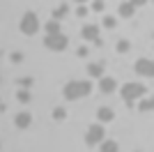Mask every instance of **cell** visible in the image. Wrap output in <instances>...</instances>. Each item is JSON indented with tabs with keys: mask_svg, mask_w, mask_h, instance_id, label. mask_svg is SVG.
I'll list each match as a JSON object with an SVG mask.
<instances>
[{
	"mask_svg": "<svg viewBox=\"0 0 154 152\" xmlns=\"http://www.w3.org/2000/svg\"><path fill=\"white\" fill-rule=\"evenodd\" d=\"M90 92H92V83L90 81H71V83H67L64 90H62L64 99H81V97L90 95Z\"/></svg>",
	"mask_w": 154,
	"mask_h": 152,
	"instance_id": "1",
	"label": "cell"
},
{
	"mask_svg": "<svg viewBox=\"0 0 154 152\" xmlns=\"http://www.w3.org/2000/svg\"><path fill=\"white\" fill-rule=\"evenodd\" d=\"M145 95H147V90H145V85H140V83H124L122 85V97L129 104H131L136 97H145Z\"/></svg>",
	"mask_w": 154,
	"mask_h": 152,
	"instance_id": "2",
	"label": "cell"
},
{
	"mask_svg": "<svg viewBox=\"0 0 154 152\" xmlns=\"http://www.w3.org/2000/svg\"><path fill=\"white\" fill-rule=\"evenodd\" d=\"M39 30V19L35 12H26L23 19H21V32L23 35H35Z\"/></svg>",
	"mask_w": 154,
	"mask_h": 152,
	"instance_id": "3",
	"label": "cell"
},
{
	"mask_svg": "<svg viewBox=\"0 0 154 152\" xmlns=\"http://www.w3.org/2000/svg\"><path fill=\"white\" fill-rule=\"evenodd\" d=\"M67 44H69V39L64 37L62 32H58V35H46V39H44V46L51 49V51H64Z\"/></svg>",
	"mask_w": 154,
	"mask_h": 152,
	"instance_id": "4",
	"label": "cell"
},
{
	"mask_svg": "<svg viewBox=\"0 0 154 152\" xmlns=\"http://www.w3.org/2000/svg\"><path fill=\"white\" fill-rule=\"evenodd\" d=\"M103 141V127L101 125H90V129L85 131V143L88 145H97Z\"/></svg>",
	"mask_w": 154,
	"mask_h": 152,
	"instance_id": "5",
	"label": "cell"
},
{
	"mask_svg": "<svg viewBox=\"0 0 154 152\" xmlns=\"http://www.w3.org/2000/svg\"><path fill=\"white\" fill-rule=\"evenodd\" d=\"M136 74L145 76V78L154 76V62H152V58H140V60L136 62Z\"/></svg>",
	"mask_w": 154,
	"mask_h": 152,
	"instance_id": "6",
	"label": "cell"
},
{
	"mask_svg": "<svg viewBox=\"0 0 154 152\" xmlns=\"http://www.w3.org/2000/svg\"><path fill=\"white\" fill-rule=\"evenodd\" d=\"M32 122V115L28 113V111H21V113H16V118H14V125L19 127V129H28Z\"/></svg>",
	"mask_w": 154,
	"mask_h": 152,
	"instance_id": "7",
	"label": "cell"
},
{
	"mask_svg": "<svg viewBox=\"0 0 154 152\" xmlns=\"http://www.w3.org/2000/svg\"><path fill=\"white\" fill-rule=\"evenodd\" d=\"M99 88H101V92L110 95V92H115V90H117V83H115V78H110V76H101Z\"/></svg>",
	"mask_w": 154,
	"mask_h": 152,
	"instance_id": "8",
	"label": "cell"
},
{
	"mask_svg": "<svg viewBox=\"0 0 154 152\" xmlns=\"http://www.w3.org/2000/svg\"><path fill=\"white\" fill-rule=\"evenodd\" d=\"M81 35H83V39H99V25H85L83 30H81Z\"/></svg>",
	"mask_w": 154,
	"mask_h": 152,
	"instance_id": "9",
	"label": "cell"
},
{
	"mask_svg": "<svg viewBox=\"0 0 154 152\" xmlns=\"http://www.w3.org/2000/svg\"><path fill=\"white\" fill-rule=\"evenodd\" d=\"M88 74L94 76V78H101V76H103V62H92V65H88Z\"/></svg>",
	"mask_w": 154,
	"mask_h": 152,
	"instance_id": "10",
	"label": "cell"
},
{
	"mask_svg": "<svg viewBox=\"0 0 154 152\" xmlns=\"http://www.w3.org/2000/svg\"><path fill=\"white\" fill-rule=\"evenodd\" d=\"M97 115H99V120H101V122H110L113 118H115V113H113V108H108V106H101Z\"/></svg>",
	"mask_w": 154,
	"mask_h": 152,
	"instance_id": "11",
	"label": "cell"
},
{
	"mask_svg": "<svg viewBox=\"0 0 154 152\" xmlns=\"http://www.w3.org/2000/svg\"><path fill=\"white\" fill-rule=\"evenodd\" d=\"M134 12H136V7L131 5L129 0L120 5V16H124V19H129V16H134Z\"/></svg>",
	"mask_w": 154,
	"mask_h": 152,
	"instance_id": "12",
	"label": "cell"
},
{
	"mask_svg": "<svg viewBox=\"0 0 154 152\" xmlns=\"http://www.w3.org/2000/svg\"><path fill=\"white\" fill-rule=\"evenodd\" d=\"M101 152H117L115 141H101Z\"/></svg>",
	"mask_w": 154,
	"mask_h": 152,
	"instance_id": "13",
	"label": "cell"
},
{
	"mask_svg": "<svg viewBox=\"0 0 154 152\" xmlns=\"http://www.w3.org/2000/svg\"><path fill=\"white\" fill-rule=\"evenodd\" d=\"M46 32H48V35H58V32H60V23L51 19L48 23H46Z\"/></svg>",
	"mask_w": 154,
	"mask_h": 152,
	"instance_id": "14",
	"label": "cell"
},
{
	"mask_svg": "<svg viewBox=\"0 0 154 152\" xmlns=\"http://www.w3.org/2000/svg\"><path fill=\"white\" fill-rule=\"evenodd\" d=\"M138 108H140L143 113H149V111L154 108V104H152V99H149V97H145V99H143L140 104H138Z\"/></svg>",
	"mask_w": 154,
	"mask_h": 152,
	"instance_id": "15",
	"label": "cell"
},
{
	"mask_svg": "<svg viewBox=\"0 0 154 152\" xmlns=\"http://www.w3.org/2000/svg\"><path fill=\"white\" fill-rule=\"evenodd\" d=\"M103 28H108V30H110V28H115V23H117V21H115V16H103Z\"/></svg>",
	"mask_w": 154,
	"mask_h": 152,
	"instance_id": "16",
	"label": "cell"
},
{
	"mask_svg": "<svg viewBox=\"0 0 154 152\" xmlns=\"http://www.w3.org/2000/svg\"><path fill=\"white\" fill-rule=\"evenodd\" d=\"M53 118H55V120H64V118H67V111H64L62 106H58L53 111Z\"/></svg>",
	"mask_w": 154,
	"mask_h": 152,
	"instance_id": "17",
	"label": "cell"
},
{
	"mask_svg": "<svg viewBox=\"0 0 154 152\" xmlns=\"http://www.w3.org/2000/svg\"><path fill=\"white\" fill-rule=\"evenodd\" d=\"M129 49H131V44H129L127 39H120V42H117V51H120V53H127Z\"/></svg>",
	"mask_w": 154,
	"mask_h": 152,
	"instance_id": "18",
	"label": "cell"
},
{
	"mask_svg": "<svg viewBox=\"0 0 154 152\" xmlns=\"http://www.w3.org/2000/svg\"><path fill=\"white\" fill-rule=\"evenodd\" d=\"M16 97H19V101H23V104H26V101H30V92H28V90H19V92H16Z\"/></svg>",
	"mask_w": 154,
	"mask_h": 152,
	"instance_id": "19",
	"label": "cell"
},
{
	"mask_svg": "<svg viewBox=\"0 0 154 152\" xmlns=\"http://www.w3.org/2000/svg\"><path fill=\"white\" fill-rule=\"evenodd\" d=\"M92 9H94V12H103V0H94V2H92Z\"/></svg>",
	"mask_w": 154,
	"mask_h": 152,
	"instance_id": "20",
	"label": "cell"
},
{
	"mask_svg": "<svg viewBox=\"0 0 154 152\" xmlns=\"http://www.w3.org/2000/svg\"><path fill=\"white\" fill-rule=\"evenodd\" d=\"M9 60H12V62H16V65H19L21 60H23V53H19V51H16V53H12V55H9Z\"/></svg>",
	"mask_w": 154,
	"mask_h": 152,
	"instance_id": "21",
	"label": "cell"
},
{
	"mask_svg": "<svg viewBox=\"0 0 154 152\" xmlns=\"http://www.w3.org/2000/svg\"><path fill=\"white\" fill-rule=\"evenodd\" d=\"M129 2H131L134 7H143V5H147L149 0H129Z\"/></svg>",
	"mask_w": 154,
	"mask_h": 152,
	"instance_id": "22",
	"label": "cell"
},
{
	"mask_svg": "<svg viewBox=\"0 0 154 152\" xmlns=\"http://www.w3.org/2000/svg\"><path fill=\"white\" fill-rule=\"evenodd\" d=\"M21 85H23V88H28V85H32V78H21Z\"/></svg>",
	"mask_w": 154,
	"mask_h": 152,
	"instance_id": "23",
	"label": "cell"
},
{
	"mask_svg": "<svg viewBox=\"0 0 154 152\" xmlns=\"http://www.w3.org/2000/svg\"><path fill=\"white\" fill-rule=\"evenodd\" d=\"M76 14H78V16H85V14H88V7H78Z\"/></svg>",
	"mask_w": 154,
	"mask_h": 152,
	"instance_id": "24",
	"label": "cell"
},
{
	"mask_svg": "<svg viewBox=\"0 0 154 152\" xmlns=\"http://www.w3.org/2000/svg\"><path fill=\"white\" fill-rule=\"evenodd\" d=\"M76 2H85V0H76Z\"/></svg>",
	"mask_w": 154,
	"mask_h": 152,
	"instance_id": "25",
	"label": "cell"
}]
</instances>
